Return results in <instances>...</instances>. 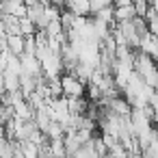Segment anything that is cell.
Wrapping results in <instances>:
<instances>
[{
    "label": "cell",
    "instance_id": "cell-1",
    "mask_svg": "<svg viewBox=\"0 0 158 158\" xmlns=\"http://www.w3.org/2000/svg\"><path fill=\"white\" fill-rule=\"evenodd\" d=\"M134 74L152 91H158V63H154L147 54H143V52L134 54Z\"/></svg>",
    "mask_w": 158,
    "mask_h": 158
},
{
    "label": "cell",
    "instance_id": "cell-2",
    "mask_svg": "<svg viewBox=\"0 0 158 158\" xmlns=\"http://www.w3.org/2000/svg\"><path fill=\"white\" fill-rule=\"evenodd\" d=\"M61 89H63V98L65 100H74V98H85L87 85H82L78 78H74L72 74H63L61 78Z\"/></svg>",
    "mask_w": 158,
    "mask_h": 158
},
{
    "label": "cell",
    "instance_id": "cell-3",
    "mask_svg": "<svg viewBox=\"0 0 158 158\" xmlns=\"http://www.w3.org/2000/svg\"><path fill=\"white\" fill-rule=\"evenodd\" d=\"M65 11H69L74 18H89V2L87 0H69L65 5Z\"/></svg>",
    "mask_w": 158,
    "mask_h": 158
},
{
    "label": "cell",
    "instance_id": "cell-4",
    "mask_svg": "<svg viewBox=\"0 0 158 158\" xmlns=\"http://www.w3.org/2000/svg\"><path fill=\"white\" fill-rule=\"evenodd\" d=\"M24 44H26V39L22 35H7V50L13 56H22L24 54Z\"/></svg>",
    "mask_w": 158,
    "mask_h": 158
},
{
    "label": "cell",
    "instance_id": "cell-5",
    "mask_svg": "<svg viewBox=\"0 0 158 158\" xmlns=\"http://www.w3.org/2000/svg\"><path fill=\"white\" fill-rule=\"evenodd\" d=\"M113 2H106V0H93V2H89V18L98 15L100 11H104L106 7H110Z\"/></svg>",
    "mask_w": 158,
    "mask_h": 158
}]
</instances>
